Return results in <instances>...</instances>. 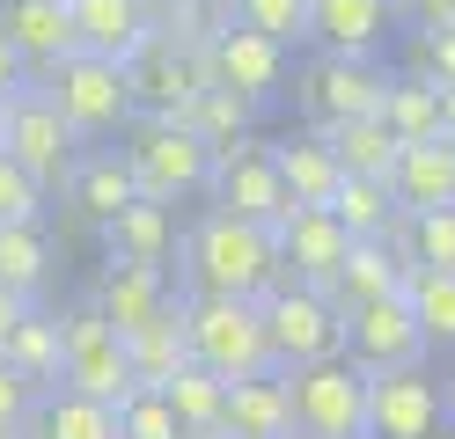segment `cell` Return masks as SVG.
I'll use <instances>...</instances> for the list:
<instances>
[{
	"instance_id": "ac0fdd59",
	"label": "cell",
	"mask_w": 455,
	"mask_h": 439,
	"mask_svg": "<svg viewBox=\"0 0 455 439\" xmlns=\"http://www.w3.org/2000/svg\"><path fill=\"white\" fill-rule=\"evenodd\" d=\"M396 0H308V37L323 51H360L375 59L389 37H396Z\"/></svg>"
},
{
	"instance_id": "5b68a950",
	"label": "cell",
	"mask_w": 455,
	"mask_h": 439,
	"mask_svg": "<svg viewBox=\"0 0 455 439\" xmlns=\"http://www.w3.org/2000/svg\"><path fill=\"white\" fill-rule=\"evenodd\" d=\"M44 81V96L60 103V117L74 125V139L89 146V139H110V132H125L132 125V81L118 59H96V51H67Z\"/></svg>"
},
{
	"instance_id": "9c48e42d",
	"label": "cell",
	"mask_w": 455,
	"mask_h": 439,
	"mask_svg": "<svg viewBox=\"0 0 455 439\" xmlns=\"http://www.w3.org/2000/svg\"><path fill=\"white\" fill-rule=\"evenodd\" d=\"M0 146H8L44 191H60L67 169H74V154H81V139H74V125L60 117V103L44 96V81H22L15 96H8V132H0Z\"/></svg>"
},
{
	"instance_id": "836d02e7",
	"label": "cell",
	"mask_w": 455,
	"mask_h": 439,
	"mask_svg": "<svg viewBox=\"0 0 455 439\" xmlns=\"http://www.w3.org/2000/svg\"><path fill=\"white\" fill-rule=\"evenodd\" d=\"M316 132L331 139V154H338V169H346V176H382V184H389L396 139L382 132L375 110H367V117H346V125H316Z\"/></svg>"
},
{
	"instance_id": "d4e9b609",
	"label": "cell",
	"mask_w": 455,
	"mask_h": 439,
	"mask_svg": "<svg viewBox=\"0 0 455 439\" xmlns=\"http://www.w3.org/2000/svg\"><path fill=\"white\" fill-rule=\"evenodd\" d=\"M30 439H125L118 432V403H96V396H74V388H44L30 403Z\"/></svg>"
},
{
	"instance_id": "2e32d148",
	"label": "cell",
	"mask_w": 455,
	"mask_h": 439,
	"mask_svg": "<svg viewBox=\"0 0 455 439\" xmlns=\"http://www.w3.org/2000/svg\"><path fill=\"white\" fill-rule=\"evenodd\" d=\"M169 301H177V286H169L162 263H110V256H103V278H96V293H89V308H96L118 337H132L140 322H155Z\"/></svg>"
},
{
	"instance_id": "60d3db41",
	"label": "cell",
	"mask_w": 455,
	"mask_h": 439,
	"mask_svg": "<svg viewBox=\"0 0 455 439\" xmlns=\"http://www.w3.org/2000/svg\"><path fill=\"white\" fill-rule=\"evenodd\" d=\"M419 51H426V67H419V74L455 81V22H441V29H419Z\"/></svg>"
},
{
	"instance_id": "f1b7e54d",
	"label": "cell",
	"mask_w": 455,
	"mask_h": 439,
	"mask_svg": "<svg viewBox=\"0 0 455 439\" xmlns=\"http://www.w3.org/2000/svg\"><path fill=\"white\" fill-rule=\"evenodd\" d=\"M382 242L411 263V271H455V205H434V213H396Z\"/></svg>"
},
{
	"instance_id": "f546056e",
	"label": "cell",
	"mask_w": 455,
	"mask_h": 439,
	"mask_svg": "<svg viewBox=\"0 0 455 439\" xmlns=\"http://www.w3.org/2000/svg\"><path fill=\"white\" fill-rule=\"evenodd\" d=\"M323 205H331V220L346 227L353 242H375V234H389V220L404 213V205L389 198L382 176H346V169H338V184H331V198H323Z\"/></svg>"
},
{
	"instance_id": "6da1fadb",
	"label": "cell",
	"mask_w": 455,
	"mask_h": 439,
	"mask_svg": "<svg viewBox=\"0 0 455 439\" xmlns=\"http://www.w3.org/2000/svg\"><path fill=\"white\" fill-rule=\"evenodd\" d=\"M279 286V242L272 227L206 213L184 234V293H235V301H265Z\"/></svg>"
},
{
	"instance_id": "ee69618b",
	"label": "cell",
	"mask_w": 455,
	"mask_h": 439,
	"mask_svg": "<svg viewBox=\"0 0 455 439\" xmlns=\"http://www.w3.org/2000/svg\"><path fill=\"white\" fill-rule=\"evenodd\" d=\"M30 308H37L30 293H15V286H0V337H8V330H15V322L30 315Z\"/></svg>"
},
{
	"instance_id": "e0dca14e",
	"label": "cell",
	"mask_w": 455,
	"mask_h": 439,
	"mask_svg": "<svg viewBox=\"0 0 455 439\" xmlns=\"http://www.w3.org/2000/svg\"><path fill=\"white\" fill-rule=\"evenodd\" d=\"M0 29H8V44L22 51L30 81L52 74L67 51H81V37H74V8H67V0H0Z\"/></svg>"
},
{
	"instance_id": "7c38bea8",
	"label": "cell",
	"mask_w": 455,
	"mask_h": 439,
	"mask_svg": "<svg viewBox=\"0 0 455 439\" xmlns=\"http://www.w3.org/2000/svg\"><path fill=\"white\" fill-rule=\"evenodd\" d=\"M426 330L411 322V301H404V286L382 293V301H360L346 308V359L360 373H389V366H426Z\"/></svg>"
},
{
	"instance_id": "f6af8a7d",
	"label": "cell",
	"mask_w": 455,
	"mask_h": 439,
	"mask_svg": "<svg viewBox=\"0 0 455 439\" xmlns=\"http://www.w3.org/2000/svg\"><path fill=\"white\" fill-rule=\"evenodd\" d=\"M441 139L455 146V81H441Z\"/></svg>"
},
{
	"instance_id": "b9f144b4",
	"label": "cell",
	"mask_w": 455,
	"mask_h": 439,
	"mask_svg": "<svg viewBox=\"0 0 455 439\" xmlns=\"http://www.w3.org/2000/svg\"><path fill=\"white\" fill-rule=\"evenodd\" d=\"M396 15L411 29H441V22H455V0H396Z\"/></svg>"
},
{
	"instance_id": "4fadbf2b",
	"label": "cell",
	"mask_w": 455,
	"mask_h": 439,
	"mask_svg": "<svg viewBox=\"0 0 455 439\" xmlns=\"http://www.w3.org/2000/svg\"><path fill=\"white\" fill-rule=\"evenodd\" d=\"M448 403L441 380H426V366H389L367 373V439H441Z\"/></svg>"
},
{
	"instance_id": "7402d4cb",
	"label": "cell",
	"mask_w": 455,
	"mask_h": 439,
	"mask_svg": "<svg viewBox=\"0 0 455 439\" xmlns=\"http://www.w3.org/2000/svg\"><path fill=\"white\" fill-rule=\"evenodd\" d=\"M287 373H250V380H228L220 396V439H287Z\"/></svg>"
},
{
	"instance_id": "52a82bcc",
	"label": "cell",
	"mask_w": 455,
	"mask_h": 439,
	"mask_svg": "<svg viewBox=\"0 0 455 439\" xmlns=\"http://www.w3.org/2000/svg\"><path fill=\"white\" fill-rule=\"evenodd\" d=\"M60 388L74 396H96V403H125L140 380H132V359H125V337L81 301L60 315Z\"/></svg>"
},
{
	"instance_id": "277c9868",
	"label": "cell",
	"mask_w": 455,
	"mask_h": 439,
	"mask_svg": "<svg viewBox=\"0 0 455 439\" xmlns=\"http://www.w3.org/2000/svg\"><path fill=\"white\" fill-rule=\"evenodd\" d=\"M125 169H132L140 198L177 205V198H191V191H206L213 146L198 139L184 117H132V125H125Z\"/></svg>"
},
{
	"instance_id": "74e56055",
	"label": "cell",
	"mask_w": 455,
	"mask_h": 439,
	"mask_svg": "<svg viewBox=\"0 0 455 439\" xmlns=\"http://www.w3.org/2000/svg\"><path fill=\"white\" fill-rule=\"evenodd\" d=\"M118 432H125V439H184V425H177V410H169V396L148 388V380H140V388L118 403Z\"/></svg>"
},
{
	"instance_id": "30bf717a",
	"label": "cell",
	"mask_w": 455,
	"mask_h": 439,
	"mask_svg": "<svg viewBox=\"0 0 455 439\" xmlns=\"http://www.w3.org/2000/svg\"><path fill=\"white\" fill-rule=\"evenodd\" d=\"M206 198H213V213H235V220H258V227H272L279 213H287V191H279L272 146H265L258 132H243V139L213 146Z\"/></svg>"
},
{
	"instance_id": "ffe728a7",
	"label": "cell",
	"mask_w": 455,
	"mask_h": 439,
	"mask_svg": "<svg viewBox=\"0 0 455 439\" xmlns=\"http://www.w3.org/2000/svg\"><path fill=\"white\" fill-rule=\"evenodd\" d=\"M389 198L404 205V213L455 205V146H448V139H411V146H396V161H389Z\"/></svg>"
},
{
	"instance_id": "4316f807",
	"label": "cell",
	"mask_w": 455,
	"mask_h": 439,
	"mask_svg": "<svg viewBox=\"0 0 455 439\" xmlns=\"http://www.w3.org/2000/svg\"><path fill=\"white\" fill-rule=\"evenodd\" d=\"M125 359H132V380H148V388H162L177 366H191V337H184V293L169 301L155 322H140V330L125 337Z\"/></svg>"
},
{
	"instance_id": "d590c367",
	"label": "cell",
	"mask_w": 455,
	"mask_h": 439,
	"mask_svg": "<svg viewBox=\"0 0 455 439\" xmlns=\"http://www.w3.org/2000/svg\"><path fill=\"white\" fill-rule=\"evenodd\" d=\"M404 301L426 344H455V271H404Z\"/></svg>"
},
{
	"instance_id": "8d00e7d4",
	"label": "cell",
	"mask_w": 455,
	"mask_h": 439,
	"mask_svg": "<svg viewBox=\"0 0 455 439\" xmlns=\"http://www.w3.org/2000/svg\"><path fill=\"white\" fill-rule=\"evenodd\" d=\"M228 22H243V29H258V37L294 51L308 37V0H228Z\"/></svg>"
},
{
	"instance_id": "1f68e13d",
	"label": "cell",
	"mask_w": 455,
	"mask_h": 439,
	"mask_svg": "<svg viewBox=\"0 0 455 439\" xmlns=\"http://www.w3.org/2000/svg\"><path fill=\"white\" fill-rule=\"evenodd\" d=\"M162 396H169V410H177V425H184V439H220V396H228V380L220 373H206V366H177L162 380Z\"/></svg>"
},
{
	"instance_id": "d6986e66",
	"label": "cell",
	"mask_w": 455,
	"mask_h": 439,
	"mask_svg": "<svg viewBox=\"0 0 455 439\" xmlns=\"http://www.w3.org/2000/svg\"><path fill=\"white\" fill-rule=\"evenodd\" d=\"M60 191H67V205H74V213L89 220V227H103L110 213H118V205H132V198H140V184H132V169H125L118 146H81Z\"/></svg>"
},
{
	"instance_id": "7a4b0ae2",
	"label": "cell",
	"mask_w": 455,
	"mask_h": 439,
	"mask_svg": "<svg viewBox=\"0 0 455 439\" xmlns=\"http://www.w3.org/2000/svg\"><path fill=\"white\" fill-rule=\"evenodd\" d=\"M184 337H191V359L206 373H220V380L279 373L258 301H235V293H184Z\"/></svg>"
},
{
	"instance_id": "484cf974",
	"label": "cell",
	"mask_w": 455,
	"mask_h": 439,
	"mask_svg": "<svg viewBox=\"0 0 455 439\" xmlns=\"http://www.w3.org/2000/svg\"><path fill=\"white\" fill-rule=\"evenodd\" d=\"M375 117H382V132H389L396 146L441 139V81H434V74H389Z\"/></svg>"
},
{
	"instance_id": "e575fe53",
	"label": "cell",
	"mask_w": 455,
	"mask_h": 439,
	"mask_svg": "<svg viewBox=\"0 0 455 439\" xmlns=\"http://www.w3.org/2000/svg\"><path fill=\"white\" fill-rule=\"evenodd\" d=\"M52 278V242H44V220H8L0 227V286H15V293H44Z\"/></svg>"
},
{
	"instance_id": "603a6c76",
	"label": "cell",
	"mask_w": 455,
	"mask_h": 439,
	"mask_svg": "<svg viewBox=\"0 0 455 439\" xmlns=\"http://www.w3.org/2000/svg\"><path fill=\"white\" fill-rule=\"evenodd\" d=\"M272 169H279V191H287V205H323L331 184H338V154H331V139H323L316 125L272 139Z\"/></svg>"
},
{
	"instance_id": "5bb4252c",
	"label": "cell",
	"mask_w": 455,
	"mask_h": 439,
	"mask_svg": "<svg viewBox=\"0 0 455 439\" xmlns=\"http://www.w3.org/2000/svg\"><path fill=\"white\" fill-rule=\"evenodd\" d=\"M125 81H132V117H184V103L206 88V51L177 37H148L125 59Z\"/></svg>"
},
{
	"instance_id": "9a60e30c",
	"label": "cell",
	"mask_w": 455,
	"mask_h": 439,
	"mask_svg": "<svg viewBox=\"0 0 455 439\" xmlns=\"http://www.w3.org/2000/svg\"><path fill=\"white\" fill-rule=\"evenodd\" d=\"M272 242H279V278L331 293L338 263H346V249H353V234L331 220V205H287V213L272 220Z\"/></svg>"
},
{
	"instance_id": "681fc988",
	"label": "cell",
	"mask_w": 455,
	"mask_h": 439,
	"mask_svg": "<svg viewBox=\"0 0 455 439\" xmlns=\"http://www.w3.org/2000/svg\"><path fill=\"white\" fill-rule=\"evenodd\" d=\"M0 132H8V96H0Z\"/></svg>"
},
{
	"instance_id": "7bdbcfd3",
	"label": "cell",
	"mask_w": 455,
	"mask_h": 439,
	"mask_svg": "<svg viewBox=\"0 0 455 439\" xmlns=\"http://www.w3.org/2000/svg\"><path fill=\"white\" fill-rule=\"evenodd\" d=\"M22 81H30V67H22V51L8 44V29H0V96H15Z\"/></svg>"
},
{
	"instance_id": "44dd1931",
	"label": "cell",
	"mask_w": 455,
	"mask_h": 439,
	"mask_svg": "<svg viewBox=\"0 0 455 439\" xmlns=\"http://www.w3.org/2000/svg\"><path fill=\"white\" fill-rule=\"evenodd\" d=\"M103 256L110 263H162L169 271V256H177V220H169V205L162 198L118 205V213L103 220Z\"/></svg>"
},
{
	"instance_id": "f907efd6",
	"label": "cell",
	"mask_w": 455,
	"mask_h": 439,
	"mask_svg": "<svg viewBox=\"0 0 455 439\" xmlns=\"http://www.w3.org/2000/svg\"><path fill=\"white\" fill-rule=\"evenodd\" d=\"M287 439H308V432H287Z\"/></svg>"
},
{
	"instance_id": "ab89813d",
	"label": "cell",
	"mask_w": 455,
	"mask_h": 439,
	"mask_svg": "<svg viewBox=\"0 0 455 439\" xmlns=\"http://www.w3.org/2000/svg\"><path fill=\"white\" fill-rule=\"evenodd\" d=\"M30 403H37V388L0 359V432H8V425H30Z\"/></svg>"
},
{
	"instance_id": "83f0119b",
	"label": "cell",
	"mask_w": 455,
	"mask_h": 439,
	"mask_svg": "<svg viewBox=\"0 0 455 439\" xmlns=\"http://www.w3.org/2000/svg\"><path fill=\"white\" fill-rule=\"evenodd\" d=\"M404 271H411V263L396 256L382 234H375V242H353V249H346V263H338V278H331L338 315L360 308V301H382V293H396V286H404Z\"/></svg>"
},
{
	"instance_id": "f35d334b",
	"label": "cell",
	"mask_w": 455,
	"mask_h": 439,
	"mask_svg": "<svg viewBox=\"0 0 455 439\" xmlns=\"http://www.w3.org/2000/svg\"><path fill=\"white\" fill-rule=\"evenodd\" d=\"M8 220H44V184L0 146V227Z\"/></svg>"
},
{
	"instance_id": "ba28073f",
	"label": "cell",
	"mask_w": 455,
	"mask_h": 439,
	"mask_svg": "<svg viewBox=\"0 0 455 439\" xmlns=\"http://www.w3.org/2000/svg\"><path fill=\"white\" fill-rule=\"evenodd\" d=\"M294 103L308 125H346V117H367L389 88L382 59H360V51H316L308 67H294Z\"/></svg>"
},
{
	"instance_id": "d6a6232c",
	"label": "cell",
	"mask_w": 455,
	"mask_h": 439,
	"mask_svg": "<svg viewBox=\"0 0 455 439\" xmlns=\"http://www.w3.org/2000/svg\"><path fill=\"white\" fill-rule=\"evenodd\" d=\"M258 117H265L258 103H250V96H235V88H220V81H206V88H198V96L184 103V125L206 139V146H228V139L258 132Z\"/></svg>"
},
{
	"instance_id": "3957f363",
	"label": "cell",
	"mask_w": 455,
	"mask_h": 439,
	"mask_svg": "<svg viewBox=\"0 0 455 439\" xmlns=\"http://www.w3.org/2000/svg\"><path fill=\"white\" fill-rule=\"evenodd\" d=\"M258 315H265V344H272V366L279 373L316 366V359H346V315H338L331 293L279 278L258 301Z\"/></svg>"
},
{
	"instance_id": "7dc6e473",
	"label": "cell",
	"mask_w": 455,
	"mask_h": 439,
	"mask_svg": "<svg viewBox=\"0 0 455 439\" xmlns=\"http://www.w3.org/2000/svg\"><path fill=\"white\" fill-rule=\"evenodd\" d=\"M0 439H30V432H22V425H8V432H0Z\"/></svg>"
},
{
	"instance_id": "8fae6325",
	"label": "cell",
	"mask_w": 455,
	"mask_h": 439,
	"mask_svg": "<svg viewBox=\"0 0 455 439\" xmlns=\"http://www.w3.org/2000/svg\"><path fill=\"white\" fill-rule=\"evenodd\" d=\"M198 51H206V81L250 96L258 110H272L279 96H287V81H294L287 44H272V37H258V29H243V22H213V37Z\"/></svg>"
},
{
	"instance_id": "4dcf8cb0",
	"label": "cell",
	"mask_w": 455,
	"mask_h": 439,
	"mask_svg": "<svg viewBox=\"0 0 455 439\" xmlns=\"http://www.w3.org/2000/svg\"><path fill=\"white\" fill-rule=\"evenodd\" d=\"M0 359H8L22 380H30L37 396H44V388H60V315L30 308L8 337H0Z\"/></svg>"
},
{
	"instance_id": "cb8c5ba5",
	"label": "cell",
	"mask_w": 455,
	"mask_h": 439,
	"mask_svg": "<svg viewBox=\"0 0 455 439\" xmlns=\"http://www.w3.org/2000/svg\"><path fill=\"white\" fill-rule=\"evenodd\" d=\"M67 8H74V37H81V51L118 59V67L155 37L148 15H140V0H67Z\"/></svg>"
},
{
	"instance_id": "bcb514c9",
	"label": "cell",
	"mask_w": 455,
	"mask_h": 439,
	"mask_svg": "<svg viewBox=\"0 0 455 439\" xmlns=\"http://www.w3.org/2000/svg\"><path fill=\"white\" fill-rule=\"evenodd\" d=\"M191 8H206V15H228V0H191Z\"/></svg>"
},
{
	"instance_id": "c3c4849f",
	"label": "cell",
	"mask_w": 455,
	"mask_h": 439,
	"mask_svg": "<svg viewBox=\"0 0 455 439\" xmlns=\"http://www.w3.org/2000/svg\"><path fill=\"white\" fill-rule=\"evenodd\" d=\"M441 403H448V418H455V388H441Z\"/></svg>"
},
{
	"instance_id": "8992f818",
	"label": "cell",
	"mask_w": 455,
	"mask_h": 439,
	"mask_svg": "<svg viewBox=\"0 0 455 439\" xmlns=\"http://www.w3.org/2000/svg\"><path fill=\"white\" fill-rule=\"evenodd\" d=\"M287 418L308 439H367V373L353 359H316L287 373Z\"/></svg>"
}]
</instances>
